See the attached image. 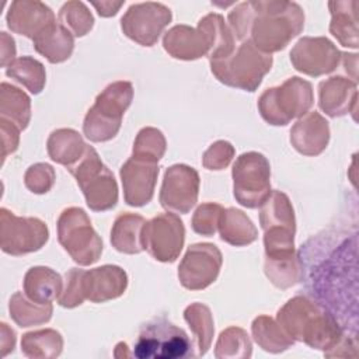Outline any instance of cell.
<instances>
[{
	"label": "cell",
	"mask_w": 359,
	"mask_h": 359,
	"mask_svg": "<svg viewBox=\"0 0 359 359\" xmlns=\"http://www.w3.org/2000/svg\"><path fill=\"white\" fill-rule=\"evenodd\" d=\"M227 20L237 41L248 39L271 55L285 49L303 31L304 11L294 1L254 0L237 4Z\"/></svg>",
	"instance_id": "6da1fadb"
},
{
	"label": "cell",
	"mask_w": 359,
	"mask_h": 359,
	"mask_svg": "<svg viewBox=\"0 0 359 359\" xmlns=\"http://www.w3.org/2000/svg\"><path fill=\"white\" fill-rule=\"evenodd\" d=\"M280 328L293 341L304 342L313 349L324 351V355L348 356L346 348L356 345L344 335L337 318L306 296L290 299L276 314Z\"/></svg>",
	"instance_id": "7a4b0ae2"
},
{
	"label": "cell",
	"mask_w": 359,
	"mask_h": 359,
	"mask_svg": "<svg viewBox=\"0 0 359 359\" xmlns=\"http://www.w3.org/2000/svg\"><path fill=\"white\" fill-rule=\"evenodd\" d=\"M236 36L220 14L205 15L196 28L174 25L163 38L165 52L180 60H195L208 56L209 62L224 57L236 48Z\"/></svg>",
	"instance_id": "3957f363"
},
{
	"label": "cell",
	"mask_w": 359,
	"mask_h": 359,
	"mask_svg": "<svg viewBox=\"0 0 359 359\" xmlns=\"http://www.w3.org/2000/svg\"><path fill=\"white\" fill-rule=\"evenodd\" d=\"M272 56L261 52L251 41H243L224 57L210 60L213 76L223 84L244 91H255L272 67Z\"/></svg>",
	"instance_id": "277c9868"
},
{
	"label": "cell",
	"mask_w": 359,
	"mask_h": 359,
	"mask_svg": "<svg viewBox=\"0 0 359 359\" xmlns=\"http://www.w3.org/2000/svg\"><path fill=\"white\" fill-rule=\"evenodd\" d=\"M133 100L130 81H115L108 84L87 111L83 122V133L91 142H107L116 136L121 129L122 116Z\"/></svg>",
	"instance_id": "5b68a950"
},
{
	"label": "cell",
	"mask_w": 359,
	"mask_h": 359,
	"mask_svg": "<svg viewBox=\"0 0 359 359\" xmlns=\"http://www.w3.org/2000/svg\"><path fill=\"white\" fill-rule=\"evenodd\" d=\"M314 102L313 87L307 80L289 77L278 87L265 90L258 98V111L265 122L285 126L294 118H302Z\"/></svg>",
	"instance_id": "8992f818"
},
{
	"label": "cell",
	"mask_w": 359,
	"mask_h": 359,
	"mask_svg": "<svg viewBox=\"0 0 359 359\" xmlns=\"http://www.w3.org/2000/svg\"><path fill=\"white\" fill-rule=\"evenodd\" d=\"M87 206L94 212L112 209L118 202V184L112 171L101 161L97 150L87 144L84 156L70 168Z\"/></svg>",
	"instance_id": "52a82bcc"
},
{
	"label": "cell",
	"mask_w": 359,
	"mask_h": 359,
	"mask_svg": "<svg viewBox=\"0 0 359 359\" xmlns=\"http://www.w3.org/2000/svg\"><path fill=\"white\" fill-rule=\"evenodd\" d=\"M57 240L73 261L81 266H88L101 257L102 240L81 208L70 206L60 213Z\"/></svg>",
	"instance_id": "ba28073f"
},
{
	"label": "cell",
	"mask_w": 359,
	"mask_h": 359,
	"mask_svg": "<svg viewBox=\"0 0 359 359\" xmlns=\"http://www.w3.org/2000/svg\"><path fill=\"white\" fill-rule=\"evenodd\" d=\"M194 355L187 332L164 318L143 325L133 348V356L139 359H180Z\"/></svg>",
	"instance_id": "9c48e42d"
},
{
	"label": "cell",
	"mask_w": 359,
	"mask_h": 359,
	"mask_svg": "<svg viewBox=\"0 0 359 359\" xmlns=\"http://www.w3.org/2000/svg\"><path fill=\"white\" fill-rule=\"evenodd\" d=\"M233 194L236 201L248 208H259L271 194V165L258 151H247L233 164Z\"/></svg>",
	"instance_id": "30bf717a"
},
{
	"label": "cell",
	"mask_w": 359,
	"mask_h": 359,
	"mask_svg": "<svg viewBox=\"0 0 359 359\" xmlns=\"http://www.w3.org/2000/svg\"><path fill=\"white\" fill-rule=\"evenodd\" d=\"M49 238L48 226L38 217H18L0 209V247L10 255H24L41 250Z\"/></svg>",
	"instance_id": "8fae6325"
},
{
	"label": "cell",
	"mask_w": 359,
	"mask_h": 359,
	"mask_svg": "<svg viewBox=\"0 0 359 359\" xmlns=\"http://www.w3.org/2000/svg\"><path fill=\"white\" fill-rule=\"evenodd\" d=\"M185 227L175 213H160L143 227L144 250L160 262H174L184 247Z\"/></svg>",
	"instance_id": "7c38bea8"
},
{
	"label": "cell",
	"mask_w": 359,
	"mask_h": 359,
	"mask_svg": "<svg viewBox=\"0 0 359 359\" xmlns=\"http://www.w3.org/2000/svg\"><path fill=\"white\" fill-rule=\"evenodd\" d=\"M172 18L171 10L154 1L132 4L121 18L123 34L142 46H153Z\"/></svg>",
	"instance_id": "4fadbf2b"
},
{
	"label": "cell",
	"mask_w": 359,
	"mask_h": 359,
	"mask_svg": "<svg viewBox=\"0 0 359 359\" xmlns=\"http://www.w3.org/2000/svg\"><path fill=\"white\" fill-rule=\"evenodd\" d=\"M222 264V252L215 244H192L178 266L180 283L188 290L206 289L217 279Z\"/></svg>",
	"instance_id": "5bb4252c"
},
{
	"label": "cell",
	"mask_w": 359,
	"mask_h": 359,
	"mask_svg": "<svg viewBox=\"0 0 359 359\" xmlns=\"http://www.w3.org/2000/svg\"><path fill=\"white\" fill-rule=\"evenodd\" d=\"M341 59L342 53L325 36H303L290 50L293 67L311 77L334 72L341 63Z\"/></svg>",
	"instance_id": "9a60e30c"
},
{
	"label": "cell",
	"mask_w": 359,
	"mask_h": 359,
	"mask_svg": "<svg viewBox=\"0 0 359 359\" xmlns=\"http://www.w3.org/2000/svg\"><path fill=\"white\" fill-rule=\"evenodd\" d=\"M199 174L187 164H174L164 172L160 203L174 213H188L198 201Z\"/></svg>",
	"instance_id": "2e32d148"
},
{
	"label": "cell",
	"mask_w": 359,
	"mask_h": 359,
	"mask_svg": "<svg viewBox=\"0 0 359 359\" xmlns=\"http://www.w3.org/2000/svg\"><path fill=\"white\" fill-rule=\"evenodd\" d=\"M157 163L130 157L121 167V181L123 187V198L129 206H144L153 195L158 177Z\"/></svg>",
	"instance_id": "e0dca14e"
},
{
	"label": "cell",
	"mask_w": 359,
	"mask_h": 359,
	"mask_svg": "<svg viewBox=\"0 0 359 359\" xmlns=\"http://www.w3.org/2000/svg\"><path fill=\"white\" fill-rule=\"evenodd\" d=\"M8 28L20 35L34 39L41 31L56 21L50 7L36 0H15L7 11Z\"/></svg>",
	"instance_id": "ac0fdd59"
},
{
	"label": "cell",
	"mask_w": 359,
	"mask_h": 359,
	"mask_svg": "<svg viewBox=\"0 0 359 359\" xmlns=\"http://www.w3.org/2000/svg\"><path fill=\"white\" fill-rule=\"evenodd\" d=\"M128 287V275L118 265H102L83 273V292L87 300L104 303L116 299Z\"/></svg>",
	"instance_id": "d6986e66"
},
{
	"label": "cell",
	"mask_w": 359,
	"mask_h": 359,
	"mask_svg": "<svg viewBox=\"0 0 359 359\" xmlns=\"http://www.w3.org/2000/svg\"><path fill=\"white\" fill-rule=\"evenodd\" d=\"M356 101L358 86L351 79L332 76L318 84V107L331 118L355 112Z\"/></svg>",
	"instance_id": "ffe728a7"
},
{
	"label": "cell",
	"mask_w": 359,
	"mask_h": 359,
	"mask_svg": "<svg viewBox=\"0 0 359 359\" xmlns=\"http://www.w3.org/2000/svg\"><path fill=\"white\" fill-rule=\"evenodd\" d=\"M330 140V125L318 112H307L290 129V143L303 156H318Z\"/></svg>",
	"instance_id": "44dd1931"
},
{
	"label": "cell",
	"mask_w": 359,
	"mask_h": 359,
	"mask_svg": "<svg viewBox=\"0 0 359 359\" xmlns=\"http://www.w3.org/2000/svg\"><path fill=\"white\" fill-rule=\"evenodd\" d=\"M35 50L50 63H62L72 56L74 48L73 34L60 22H53L41 31L34 39Z\"/></svg>",
	"instance_id": "7402d4cb"
},
{
	"label": "cell",
	"mask_w": 359,
	"mask_h": 359,
	"mask_svg": "<svg viewBox=\"0 0 359 359\" xmlns=\"http://www.w3.org/2000/svg\"><path fill=\"white\" fill-rule=\"evenodd\" d=\"M146 220L136 213L119 215L111 229L112 247L123 254H139L144 250L143 244V227Z\"/></svg>",
	"instance_id": "603a6c76"
},
{
	"label": "cell",
	"mask_w": 359,
	"mask_h": 359,
	"mask_svg": "<svg viewBox=\"0 0 359 359\" xmlns=\"http://www.w3.org/2000/svg\"><path fill=\"white\" fill-rule=\"evenodd\" d=\"M328 7L331 11L330 32L338 39L342 46L356 49L359 45L356 18L359 1H330Z\"/></svg>",
	"instance_id": "cb8c5ba5"
},
{
	"label": "cell",
	"mask_w": 359,
	"mask_h": 359,
	"mask_svg": "<svg viewBox=\"0 0 359 359\" xmlns=\"http://www.w3.org/2000/svg\"><path fill=\"white\" fill-rule=\"evenodd\" d=\"M60 275L48 266H32L24 276V293L39 304H48L59 299L62 287Z\"/></svg>",
	"instance_id": "d4e9b609"
},
{
	"label": "cell",
	"mask_w": 359,
	"mask_h": 359,
	"mask_svg": "<svg viewBox=\"0 0 359 359\" xmlns=\"http://www.w3.org/2000/svg\"><path fill=\"white\" fill-rule=\"evenodd\" d=\"M87 144L81 135L70 128H60L53 130L46 142V150L49 157L57 164L73 167L86 153Z\"/></svg>",
	"instance_id": "484cf974"
},
{
	"label": "cell",
	"mask_w": 359,
	"mask_h": 359,
	"mask_svg": "<svg viewBox=\"0 0 359 359\" xmlns=\"http://www.w3.org/2000/svg\"><path fill=\"white\" fill-rule=\"evenodd\" d=\"M220 238L230 245L243 247L254 243L258 237V230L251 219L240 209H223L219 229Z\"/></svg>",
	"instance_id": "4316f807"
},
{
	"label": "cell",
	"mask_w": 359,
	"mask_h": 359,
	"mask_svg": "<svg viewBox=\"0 0 359 359\" xmlns=\"http://www.w3.org/2000/svg\"><path fill=\"white\" fill-rule=\"evenodd\" d=\"M259 208V224L262 230L271 227H285L296 231L293 206L287 195L282 191H271L268 199Z\"/></svg>",
	"instance_id": "83f0119b"
},
{
	"label": "cell",
	"mask_w": 359,
	"mask_h": 359,
	"mask_svg": "<svg viewBox=\"0 0 359 359\" xmlns=\"http://www.w3.org/2000/svg\"><path fill=\"white\" fill-rule=\"evenodd\" d=\"M62 349L63 338L60 332L52 328L31 331L21 338V352L31 359L57 358Z\"/></svg>",
	"instance_id": "f1b7e54d"
},
{
	"label": "cell",
	"mask_w": 359,
	"mask_h": 359,
	"mask_svg": "<svg viewBox=\"0 0 359 359\" xmlns=\"http://www.w3.org/2000/svg\"><path fill=\"white\" fill-rule=\"evenodd\" d=\"M0 115L24 130L31 121V100L20 88L1 83L0 86Z\"/></svg>",
	"instance_id": "f546056e"
},
{
	"label": "cell",
	"mask_w": 359,
	"mask_h": 359,
	"mask_svg": "<svg viewBox=\"0 0 359 359\" xmlns=\"http://www.w3.org/2000/svg\"><path fill=\"white\" fill-rule=\"evenodd\" d=\"M8 310L13 321L22 328L45 324L50 320L53 313L52 303L39 304L36 302H32L22 292H15L11 296Z\"/></svg>",
	"instance_id": "4dcf8cb0"
},
{
	"label": "cell",
	"mask_w": 359,
	"mask_h": 359,
	"mask_svg": "<svg viewBox=\"0 0 359 359\" xmlns=\"http://www.w3.org/2000/svg\"><path fill=\"white\" fill-rule=\"evenodd\" d=\"M251 332L258 346L271 353L283 352L294 344V341L280 328L278 321L268 316H258L254 318Z\"/></svg>",
	"instance_id": "1f68e13d"
},
{
	"label": "cell",
	"mask_w": 359,
	"mask_h": 359,
	"mask_svg": "<svg viewBox=\"0 0 359 359\" xmlns=\"http://www.w3.org/2000/svg\"><path fill=\"white\" fill-rule=\"evenodd\" d=\"M6 74L22 84L32 94H39L46 83V72L43 65L31 56L14 59L6 67Z\"/></svg>",
	"instance_id": "d6a6232c"
},
{
	"label": "cell",
	"mask_w": 359,
	"mask_h": 359,
	"mask_svg": "<svg viewBox=\"0 0 359 359\" xmlns=\"http://www.w3.org/2000/svg\"><path fill=\"white\" fill-rule=\"evenodd\" d=\"M184 318L195 335L198 355H205L210 348L215 334L210 309L202 303H192L184 310Z\"/></svg>",
	"instance_id": "836d02e7"
},
{
	"label": "cell",
	"mask_w": 359,
	"mask_h": 359,
	"mask_svg": "<svg viewBox=\"0 0 359 359\" xmlns=\"http://www.w3.org/2000/svg\"><path fill=\"white\" fill-rule=\"evenodd\" d=\"M264 271L268 279L279 289L294 286L303 279V264L297 252L286 258H265Z\"/></svg>",
	"instance_id": "e575fe53"
},
{
	"label": "cell",
	"mask_w": 359,
	"mask_h": 359,
	"mask_svg": "<svg viewBox=\"0 0 359 359\" xmlns=\"http://www.w3.org/2000/svg\"><path fill=\"white\" fill-rule=\"evenodd\" d=\"M252 353V346L248 334L240 327H229L220 332L216 346L215 356L219 359H237L250 358Z\"/></svg>",
	"instance_id": "d590c367"
},
{
	"label": "cell",
	"mask_w": 359,
	"mask_h": 359,
	"mask_svg": "<svg viewBox=\"0 0 359 359\" xmlns=\"http://www.w3.org/2000/svg\"><path fill=\"white\" fill-rule=\"evenodd\" d=\"M59 22L67 28L73 36H84L94 25V17L83 1H67L59 10Z\"/></svg>",
	"instance_id": "8d00e7d4"
},
{
	"label": "cell",
	"mask_w": 359,
	"mask_h": 359,
	"mask_svg": "<svg viewBox=\"0 0 359 359\" xmlns=\"http://www.w3.org/2000/svg\"><path fill=\"white\" fill-rule=\"evenodd\" d=\"M165 137L161 130L156 128H143L139 130L135 143L132 157L157 163L165 153Z\"/></svg>",
	"instance_id": "74e56055"
},
{
	"label": "cell",
	"mask_w": 359,
	"mask_h": 359,
	"mask_svg": "<svg viewBox=\"0 0 359 359\" xmlns=\"http://www.w3.org/2000/svg\"><path fill=\"white\" fill-rule=\"evenodd\" d=\"M222 213L223 208L219 203L206 202L199 205L192 216V230L201 236H213L219 229Z\"/></svg>",
	"instance_id": "f35d334b"
},
{
	"label": "cell",
	"mask_w": 359,
	"mask_h": 359,
	"mask_svg": "<svg viewBox=\"0 0 359 359\" xmlns=\"http://www.w3.org/2000/svg\"><path fill=\"white\" fill-rule=\"evenodd\" d=\"M56 180L55 170L48 163H36L28 167L24 174V184L25 187L34 194H46L50 191Z\"/></svg>",
	"instance_id": "ab89813d"
},
{
	"label": "cell",
	"mask_w": 359,
	"mask_h": 359,
	"mask_svg": "<svg viewBox=\"0 0 359 359\" xmlns=\"http://www.w3.org/2000/svg\"><path fill=\"white\" fill-rule=\"evenodd\" d=\"M83 273L84 271L79 268H72L66 273V285L57 299L62 307L73 309L83 304V302L86 300L83 292Z\"/></svg>",
	"instance_id": "60d3db41"
},
{
	"label": "cell",
	"mask_w": 359,
	"mask_h": 359,
	"mask_svg": "<svg viewBox=\"0 0 359 359\" xmlns=\"http://www.w3.org/2000/svg\"><path fill=\"white\" fill-rule=\"evenodd\" d=\"M234 157V147L227 140H217L203 153L202 165L208 170H223Z\"/></svg>",
	"instance_id": "b9f144b4"
},
{
	"label": "cell",
	"mask_w": 359,
	"mask_h": 359,
	"mask_svg": "<svg viewBox=\"0 0 359 359\" xmlns=\"http://www.w3.org/2000/svg\"><path fill=\"white\" fill-rule=\"evenodd\" d=\"M0 133H1V160L7 158L8 154H13L18 149L20 143V128L11 121L0 118Z\"/></svg>",
	"instance_id": "7bdbcfd3"
},
{
	"label": "cell",
	"mask_w": 359,
	"mask_h": 359,
	"mask_svg": "<svg viewBox=\"0 0 359 359\" xmlns=\"http://www.w3.org/2000/svg\"><path fill=\"white\" fill-rule=\"evenodd\" d=\"M1 38V66L7 67L15 56V45H14V39L7 35V32H1L0 34Z\"/></svg>",
	"instance_id": "ee69618b"
},
{
	"label": "cell",
	"mask_w": 359,
	"mask_h": 359,
	"mask_svg": "<svg viewBox=\"0 0 359 359\" xmlns=\"http://www.w3.org/2000/svg\"><path fill=\"white\" fill-rule=\"evenodd\" d=\"M0 346L3 356H6L8 352H13L15 346V332L6 323L0 324Z\"/></svg>",
	"instance_id": "f6af8a7d"
},
{
	"label": "cell",
	"mask_w": 359,
	"mask_h": 359,
	"mask_svg": "<svg viewBox=\"0 0 359 359\" xmlns=\"http://www.w3.org/2000/svg\"><path fill=\"white\" fill-rule=\"evenodd\" d=\"M125 1H111V0H104V1H91V4L97 8V13L101 17H112L118 13V10L123 6Z\"/></svg>",
	"instance_id": "bcb514c9"
}]
</instances>
